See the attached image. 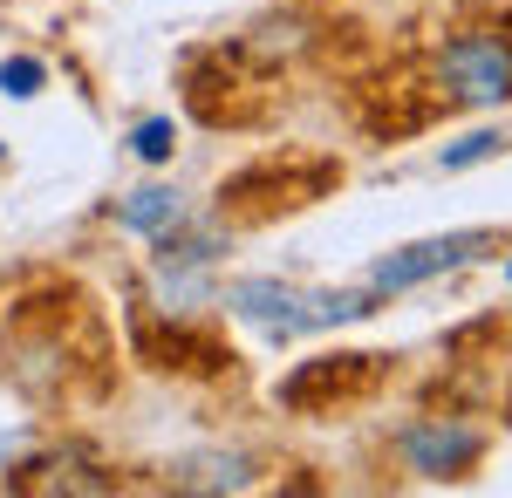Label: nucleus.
Returning a JSON list of instances; mask_svg holds the SVG:
<instances>
[{
    "label": "nucleus",
    "instance_id": "f257e3e1",
    "mask_svg": "<svg viewBox=\"0 0 512 498\" xmlns=\"http://www.w3.org/2000/svg\"><path fill=\"white\" fill-rule=\"evenodd\" d=\"M431 89L437 103H465V110L512 103V35L506 28H458L431 55Z\"/></svg>",
    "mask_w": 512,
    "mask_h": 498
},
{
    "label": "nucleus",
    "instance_id": "f03ea898",
    "mask_svg": "<svg viewBox=\"0 0 512 498\" xmlns=\"http://www.w3.org/2000/svg\"><path fill=\"white\" fill-rule=\"evenodd\" d=\"M342 185V164L335 157H260V164H246L233 185L219 192V212L239 219V226H260V219H274V212H294V205H315Z\"/></svg>",
    "mask_w": 512,
    "mask_h": 498
},
{
    "label": "nucleus",
    "instance_id": "7ed1b4c3",
    "mask_svg": "<svg viewBox=\"0 0 512 498\" xmlns=\"http://www.w3.org/2000/svg\"><path fill=\"white\" fill-rule=\"evenodd\" d=\"M233 307L246 321L274 328V335H308V328H335V321H362L376 294L355 287V294H301V287H280V280H239Z\"/></svg>",
    "mask_w": 512,
    "mask_h": 498
},
{
    "label": "nucleus",
    "instance_id": "20e7f679",
    "mask_svg": "<svg viewBox=\"0 0 512 498\" xmlns=\"http://www.w3.org/2000/svg\"><path fill=\"white\" fill-rule=\"evenodd\" d=\"M485 253H499V232H444V239H417V246H403V253H383V260H376L369 294H403V287H424V280L472 267V260H485Z\"/></svg>",
    "mask_w": 512,
    "mask_h": 498
},
{
    "label": "nucleus",
    "instance_id": "39448f33",
    "mask_svg": "<svg viewBox=\"0 0 512 498\" xmlns=\"http://www.w3.org/2000/svg\"><path fill=\"white\" fill-rule=\"evenodd\" d=\"M376 383H383V355H315L280 383V403L287 410H335V403H362Z\"/></svg>",
    "mask_w": 512,
    "mask_h": 498
},
{
    "label": "nucleus",
    "instance_id": "423d86ee",
    "mask_svg": "<svg viewBox=\"0 0 512 498\" xmlns=\"http://www.w3.org/2000/svg\"><path fill=\"white\" fill-rule=\"evenodd\" d=\"M396 451H403V464L417 478H465L485 458V430H472L458 417H431V423H410Z\"/></svg>",
    "mask_w": 512,
    "mask_h": 498
},
{
    "label": "nucleus",
    "instance_id": "0eeeda50",
    "mask_svg": "<svg viewBox=\"0 0 512 498\" xmlns=\"http://www.w3.org/2000/svg\"><path fill=\"white\" fill-rule=\"evenodd\" d=\"M137 348L158 362V369H185V376H219V369H233V348H219L212 335H198L185 328L178 314H171V328H151V321H137Z\"/></svg>",
    "mask_w": 512,
    "mask_h": 498
},
{
    "label": "nucleus",
    "instance_id": "6e6552de",
    "mask_svg": "<svg viewBox=\"0 0 512 498\" xmlns=\"http://www.w3.org/2000/svg\"><path fill=\"white\" fill-rule=\"evenodd\" d=\"M14 492H117V471H96L89 458H41L7 478Z\"/></svg>",
    "mask_w": 512,
    "mask_h": 498
},
{
    "label": "nucleus",
    "instance_id": "1a4fd4ad",
    "mask_svg": "<svg viewBox=\"0 0 512 498\" xmlns=\"http://www.w3.org/2000/svg\"><path fill=\"white\" fill-rule=\"evenodd\" d=\"M117 226L123 232H171V226H185V205H178V192H164V185H151V192H130L117 205Z\"/></svg>",
    "mask_w": 512,
    "mask_h": 498
},
{
    "label": "nucleus",
    "instance_id": "9d476101",
    "mask_svg": "<svg viewBox=\"0 0 512 498\" xmlns=\"http://www.w3.org/2000/svg\"><path fill=\"white\" fill-rule=\"evenodd\" d=\"M246 458H185L171 464V492H239Z\"/></svg>",
    "mask_w": 512,
    "mask_h": 498
},
{
    "label": "nucleus",
    "instance_id": "9b49d317",
    "mask_svg": "<svg viewBox=\"0 0 512 498\" xmlns=\"http://www.w3.org/2000/svg\"><path fill=\"white\" fill-rule=\"evenodd\" d=\"M130 151L144 157V164H164V157L178 151V123H171V116H151V123H137V130H130Z\"/></svg>",
    "mask_w": 512,
    "mask_h": 498
},
{
    "label": "nucleus",
    "instance_id": "f8f14e48",
    "mask_svg": "<svg viewBox=\"0 0 512 498\" xmlns=\"http://www.w3.org/2000/svg\"><path fill=\"white\" fill-rule=\"evenodd\" d=\"M41 82H48V69H41L35 55H7L0 62V96H35Z\"/></svg>",
    "mask_w": 512,
    "mask_h": 498
},
{
    "label": "nucleus",
    "instance_id": "ddd939ff",
    "mask_svg": "<svg viewBox=\"0 0 512 498\" xmlns=\"http://www.w3.org/2000/svg\"><path fill=\"white\" fill-rule=\"evenodd\" d=\"M499 151H506V137H499V130H478V137H465V144H451V151H444V171L485 164V157H499Z\"/></svg>",
    "mask_w": 512,
    "mask_h": 498
},
{
    "label": "nucleus",
    "instance_id": "4468645a",
    "mask_svg": "<svg viewBox=\"0 0 512 498\" xmlns=\"http://www.w3.org/2000/svg\"><path fill=\"white\" fill-rule=\"evenodd\" d=\"M0 164H7V144H0Z\"/></svg>",
    "mask_w": 512,
    "mask_h": 498
},
{
    "label": "nucleus",
    "instance_id": "2eb2a0df",
    "mask_svg": "<svg viewBox=\"0 0 512 498\" xmlns=\"http://www.w3.org/2000/svg\"><path fill=\"white\" fill-rule=\"evenodd\" d=\"M506 273H512V260H506Z\"/></svg>",
    "mask_w": 512,
    "mask_h": 498
}]
</instances>
